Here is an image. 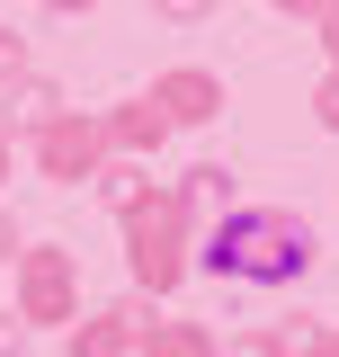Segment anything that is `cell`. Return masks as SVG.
<instances>
[{"label":"cell","mask_w":339,"mask_h":357,"mask_svg":"<svg viewBox=\"0 0 339 357\" xmlns=\"http://www.w3.org/2000/svg\"><path fill=\"white\" fill-rule=\"evenodd\" d=\"M197 268L241 277V286H295L303 268H312V232L286 206H223L197 232Z\"/></svg>","instance_id":"6da1fadb"},{"label":"cell","mask_w":339,"mask_h":357,"mask_svg":"<svg viewBox=\"0 0 339 357\" xmlns=\"http://www.w3.org/2000/svg\"><path fill=\"white\" fill-rule=\"evenodd\" d=\"M116 223H126V268H134V286H143V295H179L188 268H197V232H206V223L188 215L179 178H152Z\"/></svg>","instance_id":"7a4b0ae2"},{"label":"cell","mask_w":339,"mask_h":357,"mask_svg":"<svg viewBox=\"0 0 339 357\" xmlns=\"http://www.w3.org/2000/svg\"><path fill=\"white\" fill-rule=\"evenodd\" d=\"M18 321L54 331V321H81V259L63 241H18Z\"/></svg>","instance_id":"3957f363"},{"label":"cell","mask_w":339,"mask_h":357,"mask_svg":"<svg viewBox=\"0 0 339 357\" xmlns=\"http://www.w3.org/2000/svg\"><path fill=\"white\" fill-rule=\"evenodd\" d=\"M27 143H36V170L54 178V188H89V178H98V161H107V116L63 107V116H54V126H36Z\"/></svg>","instance_id":"277c9868"},{"label":"cell","mask_w":339,"mask_h":357,"mask_svg":"<svg viewBox=\"0 0 339 357\" xmlns=\"http://www.w3.org/2000/svg\"><path fill=\"white\" fill-rule=\"evenodd\" d=\"M152 304H161V295H143V286H134L126 304H107V312H89V321H72V357H134V349H143Z\"/></svg>","instance_id":"5b68a950"},{"label":"cell","mask_w":339,"mask_h":357,"mask_svg":"<svg viewBox=\"0 0 339 357\" xmlns=\"http://www.w3.org/2000/svg\"><path fill=\"white\" fill-rule=\"evenodd\" d=\"M152 107H161L170 126H214L223 116V81H214L206 63H179V72L152 81Z\"/></svg>","instance_id":"8992f818"},{"label":"cell","mask_w":339,"mask_h":357,"mask_svg":"<svg viewBox=\"0 0 339 357\" xmlns=\"http://www.w3.org/2000/svg\"><path fill=\"white\" fill-rule=\"evenodd\" d=\"M170 134H179V126H170L161 107H152V89H143V98H116V107H107V152H134V161H152Z\"/></svg>","instance_id":"52a82bcc"},{"label":"cell","mask_w":339,"mask_h":357,"mask_svg":"<svg viewBox=\"0 0 339 357\" xmlns=\"http://www.w3.org/2000/svg\"><path fill=\"white\" fill-rule=\"evenodd\" d=\"M54 116H63V89H54V81H36V72H27V81H9L0 134H36V126H54Z\"/></svg>","instance_id":"ba28073f"},{"label":"cell","mask_w":339,"mask_h":357,"mask_svg":"<svg viewBox=\"0 0 339 357\" xmlns=\"http://www.w3.org/2000/svg\"><path fill=\"white\" fill-rule=\"evenodd\" d=\"M134 357H214V331H206V321H161V312H152Z\"/></svg>","instance_id":"9c48e42d"},{"label":"cell","mask_w":339,"mask_h":357,"mask_svg":"<svg viewBox=\"0 0 339 357\" xmlns=\"http://www.w3.org/2000/svg\"><path fill=\"white\" fill-rule=\"evenodd\" d=\"M89 188H98V197H107V215H126L134 197H143V188H152V170H143V161H134V152H107V161H98V178H89Z\"/></svg>","instance_id":"30bf717a"},{"label":"cell","mask_w":339,"mask_h":357,"mask_svg":"<svg viewBox=\"0 0 339 357\" xmlns=\"http://www.w3.org/2000/svg\"><path fill=\"white\" fill-rule=\"evenodd\" d=\"M179 197H188V215H197V223H214L223 206H232V170H223V161H197V170L179 178Z\"/></svg>","instance_id":"8fae6325"},{"label":"cell","mask_w":339,"mask_h":357,"mask_svg":"<svg viewBox=\"0 0 339 357\" xmlns=\"http://www.w3.org/2000/svg\"><path fill=\"white\" fill-rule=\"evenodd\" d=\"M277 357H331V331H322L312 312H286V321H277Z\"/></svg>","instance_id":"7c38bea8"},{"label":"cell","mask_w":339,"mask_h":357,"mask_svg":"<svg viewBox=\"0 0 339 357\" xmlns=\"http://www.w3.org/2000/svg\"><path fill=\"white\" fill-rule=\"evenodd\" d=\"M312 126H322V134H339V63L322 72V89H312Z\"/></svg>","instance_id":"4fadbf2b"},{"label":"cell","mask_w":339,"mask_h":357,"mask_svg":"<svg viewBox=\"0 0 339 357\" xmlns=\"http://www.w3.org/2000/svg\"><path fill=\"white\" fill-rule=\"evenodd\" d=\"M9 81H27V36H18V27H0V89Z\"/></svg>","instance_id":"5bb4252c"},{"label":"cell","mask_w":339,"mask_h":357,"mask_svg":"<svg viewBox=\"0 0 339 357\" xmlns=\"http://www.w3.org/2000/svg\"><path fill=\"white\" fill-rule=\"evenodd\" d=\"M223 0H152V18H170V27H197V18H214Z\"/></svg>","instance_id":"9a60e30c"},{"label":"cell","mask_w":339,"mask_h":357,"mask_svg":"<svg viewBox=\"0 0 339 357\" xmlns=\"http://www.w3.org/2000/svg\"><path fill=\"white\" fill-rule=\"evenodd\" d=\"M232 357H277V331H241V340H232Z\"/></svg>","instance_id":"2e32d148"},{"label":"cell","mask_w":339,"mask_h":357,"mask_svg":"<svg viewBox=\"0 0 339 357\" xmlns=\"http://www.w3.org/2000/svg\"><path fill=\"white\" fill-rule=\"evenodd\" d=\"M27 349V321H18V312H0V357H18Z\"/></svg>","instance_id":"e0dca14e"},{"label":"cell","mask_w":339,"mask_h":357,"mask_svg":"<svg viewBox=\"0 0 339 357\" xmlns=\"http://www.w3.org/2000/svg\"><path fill=\"white\" fill-rule=\"evenodd\" d=\"M312 27H322V54H331V63H339V0H331V9H322V18H312Z\"/></svg>","instance_id":"ac0fdd59"},{"label":"cell","mask_w":339,"mask_h":357,"mask_svg":"<svg viewBox=\"0 0 339 357\" xmlns=\"http://www.w3.org/2000/svg\"><path fill=\"white\" fill-rule=\"evenodd\" d=\"M268 9H277V18H322L331 0H268Z\"/></svg>","instance_id":"d6986e66"},{"label":"cell","mask_w":339,"mask_h":357,"mask_svg":"<svg viewBox=\"0 0 339 357\" xmlns=\"http://www.w3.org/2000/svg\"><path fill=\"white\" fill-rule=\"evenodd\" d=\"M9 259H18V223L0 215V268H9Z\"/></svg>","instance_id":"ffe728a7"},{"label":"cell","mask_w":339,"mask_h":357,"mask_svg":"<svg viewBox=\"0 0 339 357\" xmlns=\"http://www.w3.org/2000/svg\"><path fill=\"white\" fill-rule=\"evenodd\" d=\"M45 9H54V18H89L98 0H45Z\"/></svg>","instance_id":"44dd1931"},{"label":"cell","mask_w":339,"mask_h":357,"mask_svg":"<svg viewBox=\"0 0 339 357\" xmlns=\"http://www.w3.org/2000/svg\"><path fill=\"white\" fill-rule=\"evenodd\" d=\"M0 178H9V134H0Z\"/></svg>","instance_id":"7402d4cb"},{"label":"cell","mask_w":339,"mask_h":357,"mask_svg":"<svg viewBox=\"0 0 339 357\" xmlns=\"http://www.w3.org/2000/svg\"><path fill=\"white\" fill-rule=\"evenodd\" d=\"M331 357H339V331H331Z\"/></svg>","instance_id":"603a6c76"}]
</instances>
